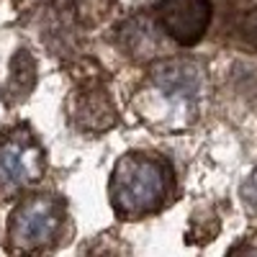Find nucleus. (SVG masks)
I'll return each instance as SVG.
<instances>
[{
  "instance_id": "1",
  "label": "nucleus",
  "mask_w": 257,
  "mask_h": 257,
  "mask_svg": "<svg viewBox=\"0 0 257 257\" xmlns=\"http://www.w3.org/2000/svg\"><path fill=\"white\" fill-rule=\"evenodd\" d=\"M208 95L206 70L188 57H162L149 70L132 98L137 118L157 134H180L201 118Z\"/></svg>"
},
{
  "instance_id": "2",
  "label": "nucleus",
  "mask_w": 257,
  "mask_h": 257,
  "mask_svg": "<svg viewBox=\"0 0 257 257\" xmlns=\"http://www.w3.org/2000/svg\"><path fill=\"white\" fill-rule=\"evenodd\" d=\"M175 198V170L157 152H126L108 178V201L121 221H139L165 211Z\"/></svg>"
},
{
  "instance_id": "3",
  "label": "nucleus",
  "mask_w": 257,
  "mask_h": 257,
  "mask_svg": "<svg viewBox=\"0 0 257 257\" xmlns=\"http://www.w3.org/2000/svg\"><path fill=\"white\" fill-rule=\"evenodd\" d=\"M70 226L67 203L57 193L21 198L8 221V252H49L62 244Z\"/></svg>"
},
{
  "instance_id": "4",
  "label": "nucleus",
  "mask_w": 257,
  "mask_h": 257,
  "mask_svg": "<svg viewBox=\"0 0 257 257\" xmlns=\"http://www.w3.org/2000/svg\"><path fill=\"white\" fill-rule=\"evenodd\" d=\"M47 173V152L26 123L0 132V201L18 198Z\"/></svg>"
},
{
  "instance_id": "5",
  "label": "nucleus",
  "mask_w": 257,
  "mask_h": 257,
  "mask_svg": "<svg viewBox=\"0 0 257 257\" xmlns=\"http://www.w3.org/2000/svg\"><path fill=\"white\" fill-rule=\"evenodd\" d=\"M67 118L77 132L90 137L105 134L118 123V111L111 100V93L98 75L85 77L72 90L67 100Z\"/></svg>"
},
{
  "instance_id": "6",
  "label": "nucleus",
  "mask_w": 257,
  "mask_h": 257,
  "mask_svg": "<svg viewBox=\"0 0 257 257\" xmlns=\"http://www.w3.org/2000/svg\"><path fill=\"white\" fill-rule=\"evenodd\" d=\"M211 0H160L155 16L178 47H196L211 24Z\"/></svg>"
},
{
  "instance_id": "7",
  "label": "nucleus",
  "mask_w": 257,
  "mask_h": 257,
  "mask_svg": "<svg viewBox=\"0 0 257 257\" xmlns=\"http://www.w3.org/2000/svg\"><path fill=\"white\" fill-rule=\"evenodd\" d=\"M165 41H173L155 13H137L118 29V44L134 62H155L165 57Z\"/></svg>"
},
{
  "instance_id": "8",
  "label": "nucleus",
  "mask_w": 257,
  "mask_h": 257,
  "mask_svg": "<svg viewBox=\"0 0 257 257\" xmlns=\"http://www.w3.org/2000/svg\"><path fill=\"white\" fill-rule=\"evenodd\" d=\"M36 85V62L29 54V49H18L16 57L11 59V72L3 88V100L6 105H16L26 100Z\"/></svg>"
},
{
  "instance_id": "9",
  "label": "nucleus",
  "mask_w": 257,
  "mask_h": 257,
  "mask_svg": "<svg viewBox=\"0 0 257 257\" xmlns=\"http://www.w3.org/2000/svg\"><path fill=\"white\" fill-rule=\"evenodd\" d=\"M242 203L247 208V213L257 216V167L247 175V180L242 183Z\"/></svg>"
},
{
  "instance_id": "10",
  "label": "nucleus",
  "mask_w": 257,
  "mask_h": 257,
  "mask_svg": "<svg viewBox=\"0 0 257 257\" xmlns=\"http://www.w3.org/2000/svg\"><path fill=\"white\" fill-rule=\"evenodd\" d=\"M239 34H242V39L247 41V44L257 47V8H252V11L239 21Z\"/></svg>"
},
{
  "instance_id": "11",
  "label": "nucleus",
  "mask_w": 257,
  "mask_h": 257,
  "mask_svg": "<svg viewBox=\"0 0 257 257\" xmlns=\"http://www.w3.org/2000/svg\"><path fill=\"white\" fill-rule=\"evenodd\" d=\"M231 252H257V231H249L242 244L231 247Z\"/></svg>"
}]
</instances>
